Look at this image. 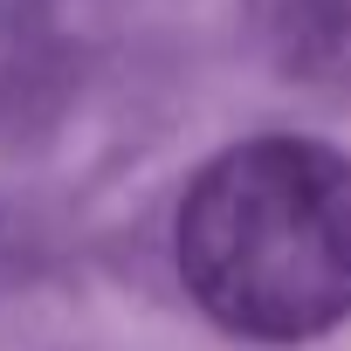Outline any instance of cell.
I'll list each match as a JSON object with an SVG mask.
<instances>
[{"label": "cell", "mask_w": 351, "mask_h": 351, "mask_svg": "<svg viewBox=\"0 0 351 351\" xmlns=\"http://www.w3.org/2000/svg\"><path fill=\"white\" fill-rule=\"evenodd\" d=\"M255 35L282 76H351V0H255Z\"/></svg>", "instance_id": "cell-2"}, {"label": "cell", "mask_w": 351, "mask_h": 351, "mask_svg": "<svg viewBox=\"0 0 351 351\" xmlns=\"http://www.w3.org/2000/svg\"><path fill=\"white\" fill-rule=\"evenodd\" d=\"M193 303L255 344H303L351 317V158L310 138H248L180 200Z\"/></svg>", "instance_id": "cell-1"}]
</instances>
